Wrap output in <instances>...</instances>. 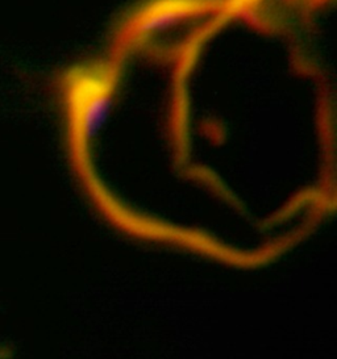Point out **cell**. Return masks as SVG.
Here are the masks:
<instances>
[{
    "instance_id": "7a4b0ae2",
    "label": "cell",
    "mask_w": 337,
    "mask_h": 359,
    "mask_svg": "<svg viewBox=\"0 0 337 359\" xmlns=\"http://www.w3.org/2000/svg\"><path fill=\"white\" fill-rule=\"evenodd\" d=\"M225 6H231V0H147L121 22L116 36L115 52L126 55L137 45L220 11Z\"/></svg>"
},
{
    "instance_id": "6da1fadb",
    "label": "cell",
    "mask_w": 337,
    "mask_h": 359,
    "mask_svg": "<svg viewBox=\"0 0 337 359\" xmlns=\"http://www.w3.org/2000/svg\"><path fill=\"white\" fill-rule=\"evenodd\" d=\"M123 60L124 55L115 52L107 58L77 65L65 75L66 107L81 145H90L112 116Z\"/></svg>"
}]
</instances>
